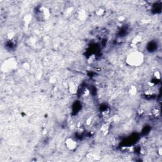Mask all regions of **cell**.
<instances>
[{
	"mask_svg": "<svg viewBox=\"0 0 162 162\" xmlns=\"http://www.w3.org/2000/svg\"><path fill=\"white\" fill-rule=\"evenodd\" d=\"M145 61V55L141 51L136 50L130 53L126 57V64L130 67H138Z\"/></svg>",
	"mask_w": 162,
	"mask_h": 162,
	"instance_id": "obj_1",
	"label": "cell"
},
{
	"mask_svg": "<svg viewBox=\"0 0 162 162\" xmlns=\"http://www.w3.org/2000/svg\"><path fill=\"white\" fill-rule=\"evenodd\" d=\"M16 67V62L15 60L10 59L4 62L2 69L4 72H9L13 70Z\"/></svg>",
	"mask_w": 162,
	"mask_h": 162,
	"instance_id": "obj_2",
	"label": "cell"
},
{
	"mask_svg": "<svg viewBox=\"0 0 162 162\" xmlns=\"http://www.w3.org/2000/svg\"><path fill=\"white\" fill-rule=\"evenodd\" d=\"M65 145L70 150H73L77 146V141L72 138H67L65 141Z\"/></svg>",
	"mask_w": 162,
	"mask_h": 162,
	"instance_id": "obj_3",
	"label": "cell"
},
{
	"mask_svg": "<svg viewBox=\"0 0 162 162\" xmlns=\"http://www.w3.org/2000/svg\"><path fill=\"white\" fill-rule=\"evenodd\" d=\"M78 89V86L77 84H76L75 83H72L70 85V91L72 93V94H75L76 93Z\"/></svg>",
	"mask_w": 162,
	"mask_h": 162,
	"instance_id": "obj_4",
	"label": "cell"
},
{
	"mask_svg": "<svg viewBox=\"0 0 162 162\" xmlns=\"http://www.w3.org/2000/svg\"><path fill=\"white\" fill-rule=\"evenodd\" d=\"M96 14L98 15V16H103V15L104 14V10L100 8V9H98L96 11Z\"/></svg>",
	"mask_w": 162,
	"mask_h": 162,
	"instance_id": "obj_5",
	"label": "cell"
}]
</instances>
